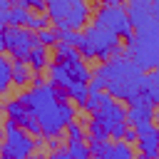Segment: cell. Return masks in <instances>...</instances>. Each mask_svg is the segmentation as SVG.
Wrapping results in <instances>:
<instances>
[{
	"instance_id": "cell-30",
	"label": "cell",
	"mask_w": 159,
	"mask_h": 159,
	"mask_svg": "<svg viewBox=\"0 0 159 159\" xmlns=\"http://www.w3.org/2000/svg\"><path fill=\"white\" fill-rule=\"evenodd\" d=\"M0 52H5V35H2V27H0Z\"/></svg>"
},
{
	"instance_id": "cell-16",
	"label": "cell",
	"mask_w": 159,
	"mask_h": 159,
	"mask_svg": "<svg viewBox=\"0 0 159 159\" xmlns=\"http://www.w3.org/2000/svg\"><path fill=\"white\" fill-rule=\"evenodd\" d=\"M139 94H142L144 99H149L152 104L159 102V75H157V70L144 72V80H142V89H139Z\"/></svg>"
},
{
	"instance_id": "cell-11",
	"label": "cell",
	"mask_w": 159,
	"mask_h": 159,
	"mask_svg": "<svg viewBox=\"0 0 159 159\" xmlns=\"http://www.w3.org/2000/svg\"><path fill=\"white\" fill-rule=\"evenodd\" d=\"M94 22L104 25V27L112 30L117 37H124V40H127V37L132 35V22H129L127 10H124L122 5H104V2H102V7H97Z\"/></svg>"
},
{
	"instance_id": "cell-3",
	"label": "cell",
	"mask_w": 159,
	"mask_h": 159,
	"mask_svg": "<svg viewBox=\"0 0 159 159\" xmlns=\"http://www.w3.org/2000/svg\"><path fill=\"white\" fill-rule=\"evenodd\" d=\"M124 57H129L142 72L157 70V65H159V22H157V17L139 27H132V35L127 37Z\"/></svg>"
},
{
	"instance_id": "cell-15",
	"label": "cell",
	"mask_w": 159,
	"mask_h": 159,
	"mask_svg": "<svg viewBox=\"0 0 159 159\" xmlns=\"http://www.w3.org/2000/svg\"><path fill=\"white\" fill-rule=\"evenodd\" d=\"M134 142L139 144V154H144L147 159H154L159 154V132L157 129H149V132L137 134Z\"/></svg>"
},
{
	"instance_id": "cell-20",
	"label": "cell",
	"mask_w": 159,
	"mask_h": 159,
	"mask_svg": "<svg viewBox=\"0 0 159 159\" xmlns=\"http://www.w3.org/2000/svg\"><path fill=\"white\" fill-rule=\"evenodd\" d=\"M30 17V10L22 7V5H10L7 10V25H25Z\"/></svg>"
},
{
	"instance_id": "cell-29",
	"label": "cell",
	"mask_w": 159,
	"mask_h": 159,
	"mask_svg": "<svg viewBox=\"0 0 159 159\" xmlns=\"http://www.w3.org/2000/svg\"><path fill=\"white\" fill-rule=\"evenodd\" d=\"M102 2H104V5H124L127 0H102Z\"/></svg>"
},
{
	"instance_id": "cell-5",
	"label": "cell",
	"mask_w": 159,
	"mask_h": 159,
	"mask_svg": "<svg viewBox=\"0 0 159 159\" xmlns=\"http://www.w3.org/2000/svg\"><path fill=\"white\" fill-rule=\"evenodd\" d=\"M47 75H50V82L60 89H67L72 87L75 82H87L89 80V67L84 65L82 55L77 50H72L70 55H62L57 57L52 65H47Z\"/></svg>"
},
{
	"instance_id": "cell-22",
	"label": "cell",
	"mask_w": 159,
	"mask_h": 159,
	"mask_svg": "<svg viewBox=\"0 0 159 159\" xmlns=\"http://www.w3.org/2000/svg\"><path fill=\"white\" fill-rule=\"evenodd\" d=\"M55 37L62 40V42H67V45H72V47H77L82 32H80V30H72V27H57V30H55Z\"/></svg>"
},
{
	"instance_id": "cell-1",
	"label": "cell",
	"mask_w": 159,
	"mask_h": 159,
	"mask_svg": "<svg viewBox=\"0 0 159 159\" xmlns=\"http://www.w3.org/2000/svg\"><path fill=\"white\" fill-rule=\"evenodd\" d=\"M20 102L27 107V112L37 119L40 134L47 139H55L65 132V127L75 119V107L67 102L65 89L55 87L52 82L35 80V87L25 94H20Z\"/></svg>"
},
{
	"instance_id": "cell-13",
	"label": "cell",
	"mask_w": 159,
	"mask_h": 159,
	"mask_svg": "<svg viewBox=\"0 0 159 159\" xmlns=\"http://www.w3.org/2000/svg\"><path fill=\"white\" fill-rule=\"evenodd\" d=\"M5 114H7V119H12L17 127H22L27 134H32V137H42V134H40V124H37V119L27 112V107L20 102V97L5 104Z\"/></svg>"
},
{
	"instance_id": "cell-21",
	"label": "cell",
	"mask_w": 159,
	"mask_h": 159,
	"mask_svg": "<svg viewBox=\"0 0 159 159\" xmlns=\"http://www.w3.org/2000/svg\"><path fill=\"white\" fill-rule=\"evenodd\" d=\"M67 154L72 159H87L89 157V149H87L84 139H67Z\"/></svg>"
},
{
	"instance_id": "cell-4",
	"label": "cell",
	"mask_w": 159,
	"mask_h": 159,
	"mask_svg": "<svg viewBox=\"0 0 159 159\" xmlns=\"http://www.w3.org/2000/svg\"><path fill=\"white\" fill-rule=\"evenodd\" d=\"M77 52L87 60H109V57H119L124 55V47L119 45V37L107 30L104 25L99 22H92L84 27L82 37H80V45H77Z\"/></svg>"
},
{
	"instance_id": "cell-14",
	"label": "cell",
	"mask_w": 159,
	"mask_h": 159,
	"mask_svg": "<svg viewBox=\"0 0 159 159\" xmlns=\"http://www.w3.org/2000/svg\"><path fill=\"white\" fill-rule=\"evenodd\" d=\"M124 10H127V17H129L132 27H139V25H144V22H149V20L157 17L152 0H127Z\"/></svg>"
},
{
	"instance_id": "cell-12",
	"label": "cell",
	"mask_w": 159,
	"mask_h": 159,
	"mask_svg": "<svg viewBox=\"0 0 159 159\" xmlns=\"http://www.w3.org/2000/svg\"><path fill=\"white\" fill-rule=\"evenodd\" d=\"M87 149H89V154H94V157H99V159H132V154H134V152H132V144L124 142V139L97 142V139L89 137Z\"/></svg>"
},
{
	"instance_id": "cell-8",
	"label": "cell",
	"mask_w": 159,
	"mask_h": 159,
	"mask_svg": "<svg viewBox=\"0 0 159 159\" xmlns=\"http://www.w3.org/2000/svg\"><path fill=\"white\" fill-rule=\"evenodd\" d=\"M2 35H5V50L12 55V60L27 62V55L32 52V47L40 45L35 30H30L25 25H5Z\"/></svg>"
},
{
	"instance_id": "cell-2",
	"label": "cell",
	"mask_w": 159,
	"mask_h": 159,
	"mask_svg": "<svg viewBox=\"0 0 159 159\" xmlns=\"http://www.w3.org/2000/svg\"><path fill=\"white\" fill-rule=\"evenodd\" d=\"M97 75L104 77V89L114 97V99H132L139 89H142V80H144V72L124 55L119 57H109L104 60L97 70Z\"/></svg>"
},
{
	"instance_id": "cell-25",
	"label": "cell",
	"mask_w": 159,
	"mask_h": 159,
	"mask_svg": "<svg viewBox=\"0 0 159 159\" xmlns=\"http://www.w3.org/2000/svg\"><path fill=\"white\" fill-rule=\"evenodd\" d=\"M47 22H50L47 17H42V15H32V12H30V17H27V22H25V27H30V30H35V32H37V30H42V27H47Z\"/></svg>"
},
{
	"instance_id": "cell-10",
	"label": "cell",
	"mask_w": 159,
	"mask_h": 159,
	"mask_svg": "<svg viewBox=\"0 0 159 159\" xmlns=\"http://www.w3.org/2000/svg\"><path fill=\"white\" fill-rule=\"evenodd\" d=\"M127 102H129V109H124L127 124L134 127L137 134L154 129V104H152L149 99H144L139 92H137L132 99H127Z\"/></svg>"
},
{
	"instance_id": "cell-26",
	"label": "cell",
	"mask_w": 159,
	"mask_h": 159,
	"mask_svg": "<svg viewBox=\"0 0 159 159\" xmlns=\"http://www.w3.org/2000/svg\"><path fill=\"white\" fill-rule=\"evenodd\" d=\"M10 5H22V7H27V10H37V12L45 10V0H10Z\"/></svg>"
},
{
	"instance_id": "cell-19",
	"label": "cell",
	"mask_w": 159,
	"mask_h": 159,
	"mask_svg": "<svg viewBox=\"0 0 159 159\" xmlns=\"http://www.w3.org/2000/svg\"><path fill=\"white\" fill-rule=\"evenodd\" d=\"M10 84H12V62L7 57H2V52H0V94L7 92Z\"/></svg>"
},
{
	"instance_id": "cell-24",
	"label": "cell",
	"mask_w": 159,
	"mask_h": 159,
	"mask_svg": "<svg viewBox=\"0 0 159 159\" xmlns=\"http://www.w3.org/2000/svg\"><path fill=\"white\" fill-rule=\"evenodd\" d=\"M87 129H89V137H92V139H97V142H107V139H109V134H107V132H104L94 119H89Z\"/></svg>"
},
{
	"instance_id": "cell-7",
	"label": "cell",
	"mask_w": 159,
	"mask_h": 159,
	"mask_svg": "<svg viewBox=\"0 0 159 159\" xmlns=\"http://www.w3.org/2000/svg\"><path fill=\"white\" fill-rule=\"evenodd\" d=\"M40 139H32V134H27L22 127H17L12 119L5 122V142L0 147V154L7 159H25L37 149Z\"/></svg>"
},
{
	"instance_id": "cell-28",
	"label": "cell",
	"mask_w": 159,
	"mask_h": 159,
	"mask_svg": "<svg viewBox=\"0 0 159 159\" xmlns=\"http://www.w3.org/2000/svg\"><path fill=\"white\" fill-rule=\"evenodd\" d=\"M67 157H70V154H67V149H62V152H55V154H52V159H67Z\"/></svg>"
},
{
	"instance_id": "cell-27",
	"label": "cell",
	"mask_w": 159,
	"mask_h": 159,
	"mask_svg": "<svg viewBox=\"0 0 159 159\" xmlns=\"http://www.w3.org/2000/svg\"><path fill=\"white\" fill-rule=\"evenodd\" d=\"M7 10H10V0H0V27L7 25Z\"/></svg>"
},
{
	"instance_id": "cell-18",
	"label": "cell",
	"mask_w": 159,
	"mask_h": 159,
	"mask_svg": "<svg viewBox=\"0 0 159 159\" xmlns=\"http://www.w3.org/2000/svg\"><path fill=\"white\" fill-rule=\"evenodd\" d=\"M27 82H30V65L22 62V60H15V62H12V84L22 87V84H27Z\"/></svg>"
},
{
	"instance_id": "cell-6",
	"label": "cell",
	"mask_w": 159,
	"mask_h": 159,
	"mask_svg": "<svg viewBox=\"0 0 159 159\" xmlns=\"http://www.w3.org/2000/svg\"><path fill=\"white\" fill-rule=\"evenodd\" d=\"M45 10H47V20L55 27L82 30L89 17L87 0H45Z\"/></svg>"
},
{
	"instance_id": "cell-23",
	"label": "cell",
	"mask_w": 159,
	"mask_h": 159,
	"mask_svg": "<svg viewBox=\"0 0 159 159\" xmlns=\"http://www.w3.org/2000/svg\"><path fill=\"white\" fill-rule=\"evenodd\" d=\"M35 35H37V42H40V45H45V47H52V45L57 42V37H55V30H47V27H42V30H37Z\"/></svg>"
},
{
	"instance_id": "cell-17",
	"label": "cell",
	"mask_w": 159,
	"mask_h": 159,
	"mask_svg": "<svg viewBox=\"0 0 159 159\" xmlns=\"http://www.w3.org/2000/svg\"><path fill=\"white\" fill-rule=\"evenodd\" d=\"M27 65L32 67V70H45L47 67V47L45 45H37V47H32V52L27 55Z\"/></svg>"
},
{
	"instance_id": "cell-9",
	"label": "cell",
	"mask_w": 159,
	"mask_h": 159,
	"mask_svg": "<svg viewBox=\"0 0 159 159\" xmlns=\"http://www.w3.org/2000/svg\"><path fill=\"white\" fill-rule=\"evenodd\" d=\"M92 119L112 137V139H122L124 129H127V117H124V107L117 99H109L104 104H99L92 112Z\"/></svg>"
}]
</instances>
